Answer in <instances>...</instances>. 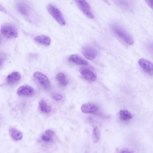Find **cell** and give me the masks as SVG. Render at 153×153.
Masks as SVG:
<instances>
[{
  "label": "cell",
  "mask_w": 153,
  "mask_h": 153,
  "mask_svg": "<svg viewBox=\"0 0 153 153\" xmlns=\"http://www.w3.org/2000/svg\"><path fill=\"white\" fill-rule=\"evenodd\" d=\"M145 1L148 5L153 10V0H148Z\"/></svg>",
  "instance_id": "cell-23"
},
{
  "label": "cell",
  "mask_w": 153,
  "mask_h": 153,
  "mask_svg": "<svg viewBox=\"0 0 153 153\" xmlns=\"http://www.w3.org/2000/svg\"><path fill=\"white\" fill-rule=\"evenodd\" d=\"M21 78V74L19 72L14 71L7 76L6 79V82L9 84H13L19 81Z\"/></svg>",
  "instance_id": "cell-13"
},
{
  "label": "cell",
  "mask_w": 153,
  "mask_h": 153,
  "mask_svg": "<svg viewBox=\"0 0 153 153\" xmlns=\"http://www.w3.org/2000/svg\"><path fill=\"white\" fill-rule=\"evenodd\" d=\"M34 40L38 43L45 46L49 45L51 43L50 38L44 35H40L35 37Z\"/></svg>",
  "instance_id": "cell-16"
},
{
  "label": "cell",
  "mask_w": 153,
  "mask_h": 153,
  "mask_svg": "<svg viewBox=\"0 0 153 153\" xmlns=\"http://www.w3.org/2000/svg\"><path fill=\"white\" fill-rule=\"evenodd\" d=\"M76 1L80 10L86 17L91 19L94 18L90 5L86 1L77 0Z\"/></svg>",
  "instance_id": "cell-5"
},
{
  "label": "cell",
  "mask_w": 153,
  "mask_h": 153,
  "mask_svg": "<svg viewBox=\"0 0 153 153\" xmlns=\"http://www.w3.org/2000/svg\"><path fill=\"white\" fill-rule=\"evenodd\" d=\"M119 116L120 119L124 121L129 120L132 117L131 114L126 110L120 111L119 113Z\"/></svg>",
  "instance_id": "cell-19"
},
{
  "label": "cell",
  "mask_w": 153,
  "mask_h": 153,
  "mask_svg": "<svg viewBox=\"0 0 153 153\" xmlns=\"http://www.w3.org/2000/svg\"><path fill=\"white\" fill-rule=\"evenodd\" d=\"M117 153H133V152L129 149L125 148L121 149Z\"/></svg>",
  "instance_id": "cell-22"
},
{
  "label": "cell",
  "mask_w": 153,
  "mask_h": 153,
  "mask_svg": "<svg viewBox=\"0 0 153 153\" xmlns=\"http://www.w3.org/2000/svg\"><path fill=\"white\" fill-rule=\"evenodd\" d=\"M39 106L40 110L45 113H49L51 111V106L44 100H42L39 102Z\"/></svg>",
  "instance_id": "cell-18"
},
{
  "label": "cell",
  "mask_w": 153,
  "mask_h": 153,
  "mask_svg": "<svg viewBox=\"0 0 153 153\" xmlns=\"http://www.w3.org/2000/svg\"><path fill=\"white\" fill-rule=\"evenodd\" d=\"M82 52L85 57L89 60H93L97 55V51L94 48L87 45L84 46L82 48Z\"/></svg>",
  "instance_id": "cell-8"
},
{
  "label": "cell",
  "mask_w": 153,
  "mask_h": 153,
  "mask_svg": "<svg viewBox=\"0 0 153 153\" xmlns=\"http://www.w3.org/2000/svg\"><path fill=\"white\" fill-rule=\"evenodd\" d=\"M56 79L59 84L62 86H66L68 83V80L65 74L59 72L56 75Z\"/></svg>",
  "instance_id": "cell-17"
},
{
  "label": "cell",
  "mask_w": 153,
  "mask_h": 153,
  "mask_svg": "<svg viewBox=\"0 0 153 153\" xmlns=\"http://www.w3.org/2000/svg\"><path fill=\"white\" fill-rule=\"evenodd\" d=\"M18 11L22 15L25 16H29L30 13L29 7L26 3L24 2H19L16 5Z\"/></svg>",
  "instance_id": "cell-12"
},
{
  "label": "cell",
  "mask_w": 153,
  "mask_h": 153,
  "mask_svg": "<svg viewBox=\"0 0 153 153\" xmlns=\"http://www.w3.org/2000/svg\"><path fill=\"white\" fill-rule=\"evenodd\" d=\"M68 60L72 62L81 65H87L88 62L84 59L76 54H72L70 56Z\"/></svg>",
  "instance_id": "cell-15"
},
{
  "label": "cell",
  "mask_w": 153,
  "mask_h": 153,
  "mask_svg": "<svg viewBox=\"0 0 153 153\" xmlns=\"http://www.w3.org/2000/svg\"><path fill=\"white\" fill-rule=\"evenodd\" d=\"M138 63L141 68L146 73L153 75V63L143 58L138 60Z\"/></svg>",
  "instance_id": "cell-6"
},
{
  "label": "cell",
  "mask_w": 153,
  "mask_h": 153,
  "mask_svg": "<svg viewBox=\"0 0 153 153\" xmlns=\"http://www.w3.org/2000/svg\"><path fill=\"white\" fill-rule=\"evenodd\" d=\"M52 98L56 101H59L62 99L63 97L62 94L58 93H54L51 95Z\"/></svg>",
  "instance_id": "cell-21"
},
{
  "label": "cell",
  "mask_w": 153,
  "mask_h": 153,
  "mask_svg": "<svg viewBox=\"0 0 153 153\" xmlns=\"http://www.w3.org/2000/svg\"><path fill=\"white\" fill-rule=\"evenodd\" d=\"M98 109V106L93 103L88 102L83 104L81 109L82 111L85 113H91L96 111Z\"/></svg>",
  "instance_id": "cell-9"
},
{
  "label": "cell",
  "mask_w": 153,
  "mask_h": 153,
  "mask_svg": "<svg viewBox=\"0 0 153 153\" xmlns=\"http://www.w3.org/2000/svg\"><path fill=\"white\" fill-rule=\"evenodd\" d=\"M9 132L10 137L14 141L20 140L23 137L22 133L15 127H10L9 128Z\"/></svg>",
  "instance_id": "cell-11"
},
{
  "label": "cell",
  "mask_w": 153,
  "mask_h": 153,
  "mask_svg": "<svg viewBox=\"0 0 153 153\" xmlns=\"http://www.w3.org/2000/svg\"><path fill=\"white\" fill-rule=\"evenodd\" d=\"M111 27L114 33L126 44L132 45L134 40L131 36L125 29L116 24L111 25Z\"/></svg>",
  "instance_id": "cell-1"
},
{
  "label": "cell",
  "mask_w": 153,
  "mask_h": 153,
  "mask_svg": "<svg viewBox=\"0 0 153 153\" xmlns=\"http://www.w3.org/2000/svg\"><path fill=\"white\" fill-rule=\"evenodd\" d=\"M92 136L93 140L94 143L97 142L100 138V133L98 128L97 126L94 127L93 130Z\"/></svg>",
  "instance_id": "cell-20"
},
{
  "label": "cell",
  "mask_w": 153,
  "mask_h": 153,
  "mask_svg": "<svg viewBox=\"0 0 153 153\" xmlns=\"http://www.w3.org/2000/svg\"><path fill=\"white\" fill-rule=\"evenodd\" d=\"M1 32L3 36L8 38H16L18 35L16 27L10 24L3 25L1 27Z\"/></svg>",
  "instance_id": "cell-3"
},
{
  "label": "cell",
  "mask_w": 153,
  "mask_h": 153,
  "mask_svg": "<svg viewBox=\"0 0 153 153\" xmlns=\"http://www.w3.org/2000/svg\"><path fill=\"white\" fill-rule=\"evenodd\" d=\"M47 9L52 16L56 21L61 25L65 24V21L60 10L55 6L52 4H49Z\"/></svg>",
  "instance_id": "cell-2"
},
{
  "label": "cell",
  "mask_w": 153,
  "mask_h": 153,
  "mask_svg": "<svg viewBox=\"0 0 153 153\" xmlns=\"http://www.w3.org/2000/svg\"><path fill=\"white\" fill-rule=\"evenodd\" d=\"M33 88L28 85H23L17 89V93L18 95L22 96H31L35 93Z\"/></svg>",
  "instance_id": "cell-7"
},
{
  "label": "cell",
  "mask_w": 153,
  "mask_h": 153,
  "mask_svg": "<svg viewBox=\"0 0 153 153\" xmlns=\"http://www.w3.org/2000/svg\"><path fill=\"white\" fill-rule=\"evenodd\" d=\"M55 136L54 131L51 129H47L42 135V140L44 142L49 143L53 141Z\"/></svg>",
  "instance_id": "cell-14"
},
{
  "label": "cell",
  "mask_w": 153,
  "mask_h": 153,
  "mask_svg": "<svg viewBox=\"0 0 153 153\" xmlns=\"http://www.w3.org/2000/svg\"><path fill=\"white\" fill-rule=\"evenodd\" d=\"M33 77L38 84L43 88L48 89L50 87V82L47 76L43 73L36 71L33 74Z\"/></svg>",
  "instance_id": "cell-4"
},
{
  "label": "cell",
  "mask_w": 153,
  "mask_h": 153,
  "mask_svg": "<svg viewBox=\"0 0 153 153\" xmlns=\"http://www.w3.org/2000/svg\"><path fill=\"white\" fill-rule=\"evenodd\" d=\"M80 74L85 79L90 82H94L97 79L96 74L92 71L88 69H84L81 70Z\"/></svg>",
  "instance_id": "cell-10"
}]
</instances>
